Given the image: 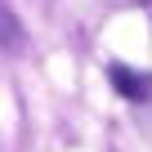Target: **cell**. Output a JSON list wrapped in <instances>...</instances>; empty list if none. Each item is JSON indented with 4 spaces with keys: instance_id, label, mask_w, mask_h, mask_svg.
<instances>
[{
    "instance_id": "cell-1",
    "label": "cell",
    "mask_w": 152,
    "mask_h": 152,
    "mask_svg": "<svg viewBox=\"0 0 152 152\" xmlns=\"http://www.w3.org/2000/svg\"><path fill=\"white\" fill-rule=\"evenodd\" d=\"M107 81H112L116 94L130 99V103L152 99V76H143V72H134V67H125V63H107Z\"/></svg>"
},
{
    "instance_id": "cell-2",
    "label": "cell",
    "mask_w": 152,
    "mask_h": 152,
    "mask_svg": "<svg viewBox=\"0 0 152 152\" xmlns=\"http://www.w3.org/2000/svg\"><path fill=\"white\" fill-rule=\"evenodd\" d=\"M0 40H9V49L18 45V27H14V14H5V9H0Z\"/></svg>"
}]
</instances>
